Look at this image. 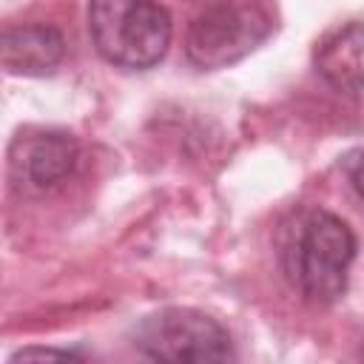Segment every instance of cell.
I'll return each instance as SVG.
<instances>
[{
	"instance_id": "277c9868",
	"label": "cell",
	"mask_w": 364,
	"mask_h": 364,
	"mask_svg": "<svg viewBox=\"0 0 364 364\" xmlns=\"http://www.w3.org/2000/svg\"><path fill=\"white\" fill-rule=\"evenodd\" d=\"M270 34V20L250 6H210L196 14L185 34V57L202 71H216L247 57Z\"/></svg>"
},
{
	"instance_id": "8992f818",
	"label": "cell",
	"mask_w": 364,
	"mask_h": 364,
	"mask_svg": "<svg viewBox=\"0 0 364 364\" xmlns=\"http://www.w3.org/2000/svg\"><path fill=\"white\" fill-rule=\"evenodd\" d=\"M316 74L347 97H364V23L327 31L313 51Z\"/></svg>"
},
{
	"instance_id": "52a82bcc",
	"label": "cell",
	"mask_w": 364,
	"mask_h": 364,
	"mask_svg": "<svg viewBox=\"0 0 364 364\" xmlns=\"http://www.w3.org/2000/svg\"><path fill=\"white\" fill-rule=\"evenodd\" d=\"M3 68L9 74L23 77H46L54 74V68L65 57V37L60 28L46 23H28V26H9L0 40Z\"/></svg>"
},
{
	"instance_id": "9c48e42d",
	"label": "cell",
	"mask_w": 364,
	"mask_h": 364,
	"mask_svg": "<svg viewBox=\"0 0 364 364\" xmlns=\"http://www.w3.org/2000/svg\"><path fill=\"white\" fill-rule=\"evenodd\" d=\"M350 182H353L355 193L364 199V151L355 154V159L350 162Z\"/></svg>"
},
{
	"instance_id": "ba28073f",
	"label": "cell",
	"mask_w": 364,
	"mask_h": 364,
	"mask_svg": "<svg viewBox=\"0 0 364 364\" xmlns=\"http://www.w3.org/2000/svg\"><path fill=\"white\" fill-rule=\"evenodd\" d=\"M23 358H80V353L77 350H51V347H26L11 355V361H23Z\"/></svg>"
},
{
	"instance_id": "7a4b0ae2",
	"label": "cell",
	"mask_w": 364,
	"mask_h": 364,
	"mask_svg": "<svg viewBox=\"0 0 364 364\" xmlns=\"http://www.w3.org/2000/svg\"><path fill=\"white\" fill-rule=\"evenodd\" d=\"M88 31L105 63L131 71L156 65L173 37L171 14L156 0H88Z\"/></svg>"
},
{
	"instance_id": "30bf717a",
	"label": "cell",
	"mask_w": 364,
	"mask_h": 364,
	"mask_svg": "<svg viewBox=\"0 0 364 364\" xmlns=\"http://www.w3.org/2000/svg\"><path fill=\"white\" fill-rule=\"evenodd\" d=\"M361 355H364V341H361Z\"/></svg>"
},
{
	"instance_id": "6da1fadb",
	"label": "cell",
	"mask_w": 364,
	"mask_h": 364,
	"mask_svg": "<svg viewBox=\"0 0 364 364\" xmlns=\"http://www.w3.org/2000/svg\"><path fill=\"white\" fill-rule=\"evenodd\" d=\"M355 259L353 228L321 208L296 219L282 245V267L290 287L310 304H333L347 290V270Z\"/></svg>"
},
{
	"instance_id": "3957f363",
	"label": "cell",
	"mask_w": 364,
	"mask_h": 364,
	"mask_svg": "<svg viewBox=\"0 0 364 364\" xmlns=\"http://www.w3.org/2000/svg\"><path fill=\"white\" fill-rule=\"evenodd\" d=\"M131 344L154 361H228L236 355L230 333L193 307H165L145 316L134 327Z\"/></svg>"
},
{
	"instance_id": "5b68a950",
	"label": "cell",
	"mask_w": 364,
	"mask_h": 364,
	"mask_svg": "<svg viewBox=\"0 0 364 364\" xmlns=\"http://www.w3.org/2000/svg\"><path fill=\"white\" fill-rule=\"evenodd\" d=\"M80 165V142L65 131L20 134L9 151V171L17 188L46 193L74 176Z\"/></svg>"
}]
</instances>
